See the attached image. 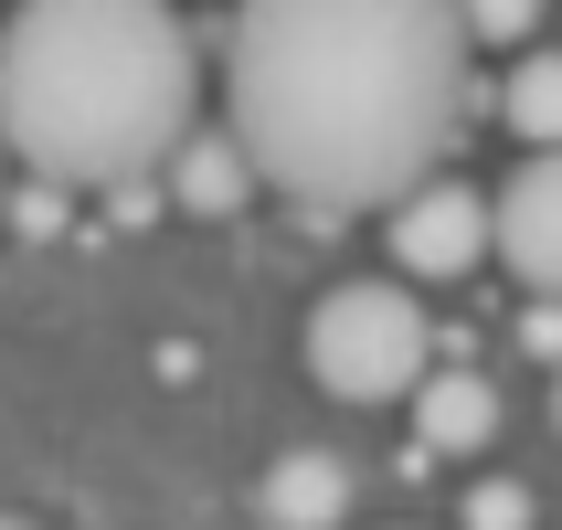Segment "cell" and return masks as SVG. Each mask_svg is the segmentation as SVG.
<instances>
[{
  "label": "cell",
  "instance_id": "1",
  "mask_svg": "<svg viewBox=\"0 0 562 530\" xmlns=\"http://www.w3.org/2000/svg\"><path fill=\"white\" fill-rule=\"evenodd\" d=\"M468 54L457 0H245L223 32L234 149L297 213H382L457 149Z\"/></svg>",
  "mask_w": 562,
  "mask_h": 530
},
{
  "label": "cell",
  "instance_id": "2",
  "mask_svg": "<svg viewBox=\"0 0 562 530\" xmlns=\"http://www.w3.org/2000/svg\"><path fill=\"white\" fill-rule=\"evenodd\" d=\"M202 117V54L170 0H22L0 22V159L54 191L149 181Z\"/></svg>",
  "mask_w": 562,
  "mask_h": 530
},
{
  "label": "cell",
  "instance_id": "3",
  "mask_svg": "<svg viewBox=\"0 0 562 530\" xmlns=\"http://www.w3.org/2000/svg\"><path fill=\"white\" fill-rule=\"evenodd\" d=\"M436 361V318L414 308L404 277H350L308 308V382L340 404H404Z\"/></svg>",
  "mask_w": 562,
  "mask_h": 530
},
{
  "label": "cell",
  "instance_id": "4",
  "mask_svg": "<svg viewBox=\"0 0 562 530\" xmlns=\"http://www.w3.org/2000/svg\"><path fill=\"white\" fill-rule=\"evenodd\" d=\"M382 245H393L404 286H457L477 255H488V191L425 170L404 202H382Z\"/></svg>",
  "mask_w": 562,
  "mask_h": 530
},
{
  "label": "cell",
  "instance_id": "5",
  "mask_svg": "<svg viewBox=\"0 0 562 530\" xmlns=\"http://www.w3.org/2000/svg\"><path fill=\"white\" fill-rule=\"evenodd\" d=\"M488 245L531 297H562V149H531L488 202Z\"/></svg>",
  "mask_w": 562,
  "mask_h": 530
},
{
  "label": "cell",
  "instance_id": "6",
  "mask_svg": "<svg viewBox=\"0 0 562 530\" xmlns=\"http://www.w3.org/2000/svg\"><path fill=\"white\" fill-rule=\"evenodd\" d=\"M414 456H477V446L499 436V393H488V382L468 372V361H425V372H414Z\"/></svg>",
  "mask_w": 562,
  "mask_h": 530
},
{
  "label": "cell",
  "instance_id": "7",
  "mask_svg": "<svg viewBox=\"0 0 562 530\" xmlns=\"http://www.w3.org/2000/svg\"><path fill=\"white\" fill-rule=\"evenodd\" d=\"M255 509H266V530H340L350 520V467L329 446H286L277 467L255 477Z\"/></svg>",
  "mask_w": 562,
  "mask_h": 530
},
{
  "label": "cell",
  "instance_id": "8",
  "mask_svg": "<svg viewBox=\"0 0 562 530\" xmlns=\"http://www.w3.org/2000/svg\"><path fill=\"white\" fill-rule=\"evenodd\" d=\"M159 170H170V202H181V213H234V202L255 191L245 149H234V127H181Z\"/></svg>",
  "mask_w": 562,
  "mask_h": 530
},
{
  "label": "cell",
  "instance_id": "9",
  "mask_svg": "<svg viewBox=\"0 0 562 530\" xmlns=\"http://www.w3.org/2000/svg\"><path fill=\"white\" fill-rule=\"evenodd\" d=\"M499 127L520 149H562V54H520L499 75Z\"/></svg>",
  "mask_w": 562,
  "mask_h": 530
},
{
  "label": "cell",
  "instance_id": "10",
  "mask_svg": "<svg viewBox=\"0 0 562 530\" xmlns=\"http://www.w3.org/2000/svg\"><path fill=\"white\" fill-rule=\"evenodd\" d=\"M457 520H468V530H531V520H541V499L520 488V477H477L468 499H457Z\"/></svg>",
  "mask_w": 562,
  "mask_h": 530
},
{
  "label": "cell",
  "instance_id": "11",
  "mask_svg": "<svg viewBox=\"0 0 562 530\" xmlns=\"http://www.w3.org/2000/svg\"><path fill=\"white\" fill-rule=\"evenodd\" d=\"M457 32H468V43H531L541 0H457Z\"/></svg>",
  "mask_w": 562,
  "mask_h": 530
},
{
  "label": "cell",
  "instance_id": "12",
  "mask_svg": "<svg viewBox=\"0 0 562 530\" xmlns=\"http://www.w3.org/2000/svg\"><path fill=\"white\" fill-rule=\"evenodd\" d=\"M520 350H531V361H562V297H531V308H520Z\"/></svg>",
  "mask_w": 562,
  "mask_h": 530
},
{
  "label": "cell",
  "instance_id": "13",
  "mask_svg": "<svg viewBox=\"0 0 562 530\" xmlns=\"http://www.w3.org/2000/svg\"><path fill=\"white\" fill-rule=\"evenodd\" d=\"M22 234H64V191H54V181L22 191Z\"/></svg>",
  "mask_w": 562,
  "mask_h": 530
},
{
  "label": "cell",
  "instance_id": "14",
  "mask_svg": "<svg viewBox=\"0 0 562 530\" xmlns=\"http://www.w3.org/2000/svg\"><path fill=\"white\" fill-rule=\"evenodd\" d=\"M552 436H562V361H552Z\"/></svg>",
  "mask_w": 562,
  "mask_h": 530
},
{
  "label": "cell",
  "instance_id": "15",
  "mask_svg": "<svg viewBox=\"0 0 562 530\" xmlns=\"http://www.w3.org/2000/svg\"><path fill=\"white\" fill-rule=\"evenodd\" d=\"M0 530H22V520H0Z\"/></svg>",
  "mask_w": 562,
  "mask_h": 530
}]
</instances>
